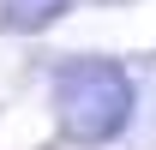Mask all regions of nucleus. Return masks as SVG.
<instances>
[{
    "mask_svg": "<svg viewBox=\"0 0 156 150\" xmlns=\"http://www.w3.org/2000/svg\"><path fill=\"white\" fill-rule=\"evenodd\" d=\"M66 6H72V0H0V24L18 30V36L24 30H48Z\"/></svg>",
    "mask_w": 156,
    "mask_h": 150,
    "instance_id": "obj_2",
    "label": "nucleus"
},
{
    "mask_svg": "<svg viewBox=\"0 0 156 150\" xmlns=\"http://www.w3.org/2000/svg\"><path fill=\"white\" fill-rule=\"evenodd\" d=\"M138 90L114 60H66L54 72V120L72 144H108L132 126Z\"/></svg>",
    "mask_w": 156,
    "mask_h": 150,
    "instance_id": "obj_1",
    "label": "nucleus"
}]
</instances>
